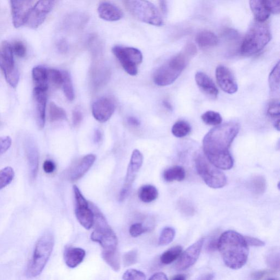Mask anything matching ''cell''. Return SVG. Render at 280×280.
Segmentation results:
<instances>
[{
	"label": "cell",
	"mask_w": 280,
	"mask_h": 280,
	"mask_svg": "<svg viewBox=\"0 0 280 280\" xmlns=\"http://www.w3.org/2000/svg\"><path fill=\"white\" fill-rule=\"evenodd\" d=\"M240 130V124L230 122L211 129L203 139V150L206 158L222 170H230L234 160L230 152L231 145Z\"/></svg>",
	"instance_id": "1"
},
{
	"label": "cell",
	"mask_w": 280,
	"mask_h": 280,
	"mask_svg": "<svg viewBox=\"0 0 280 280\" xmlns=\"http://www.w3.org/2000/svg\"><path fill=\"white\" fill-rule=\"evenodd\" d=\"M217 249L228 267L237 270L246 263L248 245L245 237L237 232L228 231L220 236Z\"/></svg>",
	"instance_id": "2"
},
{
	"label": "cell",
	"mask_w": 280,
	"mask_h": 280,
	"mask_svg": "<svg viewBox=\"0 0 280 280\" xmlns=\"http://www.w3.org/2000/svg\"><path fill=\"white\" fill-rule=\"evenodd\" d=\"M197 53V49L194 44L188 43L181 53L174 56L156 70L153 76L154 82L161 87L173 84Z\"/></svg>",
	"instance_id": "3"
},
{
	"label": "cell",
	"mask_w": 280,
	"mask_h": 280,
	"mask_svg": "<svg viewBox=\"0 0 280 280\" xmlns=\"http://www.w3.org/2000/svg\"><path fill=\"white\" fill-rule=\"evenodd\" d=\"M271 39L268 25L265 22L255 21L249 27L240 47V53L245 56L253 55L266 46Z\"/></svg>",
	"instance_id": "4"
},
{
	"label": "cell",
	"mask_w": 280,
	"mask_h": 280,
	"mask_svg": "<svg viewBox=\"0 0 280 280\" xmlns=\"http://www.w3.org/2000/svg\"><path fill=\"white\" fill-rule=\"evenodd\" d=\"M54 246V238L50 232L44 233L35 245L32 259L29 263L26 274L28 277L40 275L52 253Z\"/></svg>",
	"instance_id": "5"
},
{
	"label": "cell",
	"mask_w": 280,
	"mask_h": 280,
	"mask_svg": "<svg viewBox=\"0 0 280 280\" xmlns=\"http://www.w3.org/2000/svg\"><path fill=\"white\" fill-rule=\"evenodd\" d=\"M124 4L138 20L154 26L163 25V19L157 7L148 0H124Z\"/></svg>",
	"instance_id": "6"
},
{
	"label": "cell",
	"mask_w": 280,
	"mask_h": 280,
	"mask_svg": "<svg viewBox=\"0 0 280 280\" xmlns=\"http://www.w3.org/2000/svg\"><path fill=\"white\" fill-rule=\"evenodd\" d=\"M195 164L198 174L209 187L217 189L226 185L225 174L201 154L195 156Z\"/></svg>",
	"instance_id": "7"
},
{
	"label": "cell",
	"mask_w": 280,
	"mask_h": 280,
	"mask_svg": "<svg viewBox=\"0 0 280 280\" xmlns=\"http://www.w3.org/2000/svg\"><path fill=\"white\" fill-rule=\"evenodd\" d=\"M94 213L95 230L91 235V239L97 242L103 250L116 249L118 245L117 236L108 225L102 213L95 209Z\"/></svg>",
	"instance_id": "8"
},
{
	"label": "cell",
	"mask_w": 280,
	"mask_h": 280,
	"mask_svg": "<svg viewBox=\"0 0 280 280\" xmlns=\"http://www.w3.org/2000/svg\"><path fill=\"white\" fill-rule=\"evenodd\" d=\"M113 52L128 74L131 76L137 75V66L143 60L141 51L134 47L116 46L113 48Z\"/></svg>",
	"instance_id": "9"
},
{
	"label": "cell",
	"mask_w": 280,
	"mask_h": 280,
	"mask_svg": "<svg viewBox=\"0 0 280 280\" xmlns=\"http://www.w3.org/2000/svg\"><path fill=\"white\" fill-rule=\"evenodd\" d=\"M0 69L4 73L7 82L16 88L19 80V73L14 64L12 45L5 41L0 47Z\"/></svg>",
	"instance_id": "10"
},
{
	"label": "cell",
	"mask_w": 280,
	"mask_h": 280,
	"mask_svg": "<svg viewBox=\"0 0 280 280\" xmlns=\"http://www.w3.org/2000/svg\"><path fill=\"white\" fill-rule=\"evenodd\" d=\"M76 200L75 214L79 223L89 230L94 224V213L90 208V204L86 200L77 186H73Z\"/></svg>",
	"instance_id": "11"
},
{
	"label": "cell",
	"mask_w": 280,
	"mask_h": 280,
	"mask_svg": "<svg viewBox=\"0 0 280 280\" xmlns=\"http://www.w3.org/2000/svg\"><path fill=\"white\" fill-rule=\"evenodd\" d=\"M143 163V156L138 150L132 152L130 163L127 169L126 178L120 193V201L122 202L127 198L130 192L137 173Z\"/></svg>",
	"instance_id": "12"
},
{
	"label": "cell",
	"mask_w": 280,
	"mask_h": 280,
	"mask_svg": "<svg viewBox=\"0 0 280 280\" xmlns=\"http://www.w3.org/2000/svg\"><path fill=\"white\" fill-rule=\"evenodd\" d=\"M55 0H39L29 13L26 24L32 29L38 28L53 10Z\"/></svg>",
	"instance_id": "13"
},
{
	"label": "cell",
	"mask_w": 280,
	"mask_h": 280,
	"mask_svg": "<svg viewBox=\"0 0 280 280\" xmlns=\"http://www.w3.org/2000/svg\"><path fill=\"white\" fill-rule=\"evenodd\" d=\"M12 21L14 27H20L26 23L33 8V0H10Z\"/></svg>",
	"instance_id": "14"
},
{
	"label": "cell",
	"mask_w": 280,
	"mask_h": 280,
	"mask_svg": "<svg viewBox=\"0 0 280 280\" xmlns=\"http://www.w3.org/2000/svg\"><path fill=\"white\" fill-rule=\"evenodd\" d=\"M204 241V238L198 240L180 255V259L176 264L177 270H185L193 266L200 256Z\"/></svg>",
	"instance_id": "15"
},
{
	"label": "cell",
	"mask_w": 280,
	"mask_h": 280,
	"mask_svg": "<svg viewBox=\"0 0 280 280\" xmlns=\"http://www.w3.org/2000/svg\"><path fill=\"white\" fill-rule=\"evenodd\" d=\"M216 77L221 90L228 94H234L238 86L231 71L223 65H219L216 70Z\"/></svg>",
	"instance_id": "16"
},
{
	"label": "cell",
	"mask_w": 280,
	"mask_h": 280,
	"mask_svg": "<svg viewBox=\"0 0 280 280\" xmlns=\"http://www.w3.org/2000/svg\"><path fill=\"white\" fill-rule=\"evenodd\" d=\"M115 110L113 101L106 98H100L95 102L92 106V113L96 120L104 123L112 117Z\"/></svg>",
	"instance_id": "17"
},
{
	"label": "cell",
	"mask_w": 280,
	"mask_h": 280,
	"mask_svg": "<svg viewBox=\"0 0 280 280\" xmlns=\"http://www.w3.org/2000/svg\"><path fill=\"white\" fill-rule=\"evenodd\" d=\"M25 150L28 162L29 176L32 182H34L38 176L39 166V154L38 148L31 137L26 139Z\"/></svg>",
	"instance_id": "18"
},
{
	"label": "cell",
	"mask_w": 280,
	"mask_h": 280,
	"mask_svg": "<svg viewBox=\"0 0 280 280\" xmlns=\"http://www.w3.org/2000/svg\"><path fill=\"white\" fill-rule=\"evenodd\" d=\"M33 95L35 104L36 122L39 128L42 129L45 127L46 122L47 91L35 88Z\"/></svg>",
	"instance_id": "19"
},
{
	"label": "cell",
	"mask_w": 280,
	"mask_h": 280,
	"mask_svg": "<svg viewBox=\"0 0 280 280\" xmlns=\"http://www.w3.org/2000/svg\"><path fill=\"white\" fill-rule=\"evenodd\" d=\"M98 12L100 18L108 21H117L124 16L122 11L116 5L107 2L100 3Z\"/></svg>",
	"instance_id": "20"
},
{
	"label": "cell",
	"mask_w": 280,
	"mask_h": 280,
	"mask_svg": "<svg viewBox=\"0 0 280 280\" xmlns=\"http://www.w3.org/2000/svg\"><path fill=\"white\" fill-rule=\"evenodd\" d=\"M197 85L201 91L212 99L218 97V90L213 80L205 73L198 72L195 75Z\"/></svg>",
	"instance_id": "21"
},
{
	"label": "cell",
	"mask_w": 280,
	"mask_h": 280,
	"mask_svg": "<svg viewBox=\"0 0 280 280\" xmlns=\"http://www.w3.org/2000/svg\"><path fill=\"white\" fill-rule=\"evenodd\" d=\"M96 157L94 154H88L81 160L78 164L73 169L70 180L72 182L76 181L82 177L90 170L94 163Z\"/></svg>",
	"instance_id": "22"
},
{
	"label": "cell",
	"mask_w": 280,
	"mask_h": 280,
	"mask_svg": "<svg viewBox=\"0 0 280 280\" xmlns=\"http://www.w3.org/2000/svg\"><path fill=\"white\" fill-rule=\"evenodd\" d=\"M85 256L86 252L83 249L69 247L65 250L64 261L68 267L75 268L83 262Z\"/></svg>",
	"instance_id": "23"
},
{
	"label": "cell",
	"mask_w": 280,
	"mask_h": 280,
	"mask_svg": "<svg viewBox=\"0 0 280 280\" xmlns=\"http://www.w3.org/2000/svg\"><path fill=\"white\" fill-rule=\"evenodd\" d=\"M33 78L35 88L47 91L48 79L47 69L42 66H36L33 70Z\"/></svg>",
	"instance_id": "24"
},
{
	"label": "cell",
	"mask_w": 280,
	"mask_h": 280,
	"mask_svg": "<svg viewBox=\"0 0 280 280\" xmlns=\"http://www.w3.org/2000/svg\"><path fill=\"white\" fill-rule=\"evenodd\" d=\"M195 40L198 45L202 48L215 46L218 43L217 36L214 33L207 31L199 33Z\"/></svg>",
	"instance_id": "25"
},
{
	"label": "cell",
	"mask_w": 280,
	"mask_h": 280,
	"mask_svg": "<svg viewBox=\"0 0 280 280\" xmlns=\"http://www.w3.org/2000/svg\"><path fill=\"white\" fill-rule=\"evenodd\" d=\"M103 260L114 271L118 272L121 269L120 257L117 249L103 250L102 253Z\"/></svg>",
	"instance_id": "26"
},
{
	"label": "cell",
	"mask_w": 280,
	"mask_h": 280,
	"mask_svg": "<svg viewBox=\"0 0 280 280\" xmlns=\"http://www.w3.org/2000/svg\"><path fill=\"white\" fill-rule=\"evenodd\" d=\"M249 6L256 21L265 22L270 17V13L265 9L260 0H249Z\"/></svg>",
	"instance_id": "27"
},
{
	"label": "cell",
	"mask_w": 280,
	"mask_h": 280,
	"mask_svg": "<svg viewBox=\"0 0 280 280\" xmlns=\"http://www.w3.org/2000/svg\"><path fill=\"white\" fill-rule=\"evenodd\" d=\"M164 179L166 182L182 181L185 179V169L180 166H175L169 168L163 174Z\"/></svg>",
	"instance_id": "28"
},
{
	"label": "cell",
	"mask_w": 280,
	"mask_h": 280,
	"mask_svg": "<svg viewBox=\"0 0 280 280\" xmlns=\"http://www.w3.org/2000/svg\"><path fill=\"white\" fill-rule=\"evenodd\" d=\"M267 183L264 177L259 175L254 177L249 183V187L256 195H262L267 189Z\"/></svg>",
	"instance_id": "29"
},
{
	"label": "cell",
	"mask_w": 280,
	"mask_h": 280,
	"mask_svg": "<svg viewBox=\"0 0 280 280\" xmlns=\"http://www.w3.org/2000/svg\"><path fill=\"white\" fill-rule=\"evenodd\" d=\"M138 197L142 202L149 203L156 200L158 197V191L153 186H144L139 189Z\"/></svg>",
	"instance_id": "30"
},
{
	"label": "cell",
	"mask_w": 280,
	"mask_h": 280,
	"mask_svg": "<svg viewBox=\"0 0 280 280\" xmlns=\"http://www.w3.org/2000/svg\"><path fill=\"white\" fill-rule=\"evenodd\" d=\"M181 246H177L168 249L160 257V261L164 264H170L178 259L182 253Z\"/></svg>",
	"instance_id": "31"
},
{
	"label": "cell",
	"mask_w": 280,
	"mask_h": 280,
	"mask_svg": "<svg viewBox=\"0 0 280 280\" xmlns=\"http://www.w3.org/2000/svg\"><path fill=\"white\" fill-rule=\"evenodd\" d=\"M279 101L274 100L271 101L268 105V115L273 120L274 125L276 129L279 130Z\"/></svg>",
	"instance_id": "32"
},
{
	"label": "cell",
	"mask_w": 280,
	"mask_h": 280,
	"mask_svg": "<svg viewBox=\"0 0 280 280\" xmlns=\"http://www.w3.org/2000/svg\"><path fill=\"white\" fill-rule=\"evenodd\" d=\"M191 131V127L188 123L185 121H179L176 122L172 128L173 134L179 138L188 135Z\"/></svg>",
	"instance_id": "33"
},
{
	"label": "cell",
	"mask_w": 280,
	"mask_h": 280,
	"mask_svg": "<svg viewBox=\"0 0 280 280\" xmlns=\"http://www.w3.org/2000/svg\"><path fill=\"white\" fill-rule=\"evenodd\" d=\"M269 87L272 94L279 93V62L276 65L269 76Z\"/></svg>",
	"instance_id": "34"
},
{
	"label": "cell",
	"mask_w": 280,
	"mask_h": 280,
	"mask_svg": "<svg viewBox=\"0 0 280 280\" xmlns=\"http://www.w3.org/2000/svg\"><path fill=\"white\" fill-rule=\"evenodd\" d=\"M49 118L51 122L66 119L65 110L59 107L54 102H50L49 106Z\"/></svg>",
	"instance_id": "35"
},
{
	"label": "cell",
	"mask_w": 280,
	"mask_h": 280,
	"mask_svg": "<svg viewBox=\"0 0 280 280\" xmlns=\"http://www.w3.org/2000/svg\"><path fill=\"white\" fill-rule=\"evenodd\" d=\"M63 90L66 97L70 101L75 98V93L73 90L72 82L70 73L68 71H63Z\"/></svg>",
	"instance_id": "36"
},
{
	"label": "cell",
	"mask_w": 280,
	"mask_h": 280,
	"mask_svg": "<svg viewBox=\"0 0 280 280\" xmlns=\"http://www.w3.org/2000/svg\"><path fill=\"white\" fill-rule=\"evenodd\" d=\"M265 260L268 266L275 270L279 269V250L275 247L269 250L265 257Z\"/></svg>",
	"instance_id": "37"
},
{
	"label": "cell",
	"mask_w": 280,
	"mask_h": 280,
	"mask_svg": "<svg viewBox=\"0 0 280 280\" xmlns=\"http://www.w3.org/2000/svg\"><path fill=\"white\" fill-rule=\"evenodd\" d=\"M14 172L12 167H6L0 171V190L5 188L12 182Z\"/></svg>",
	"instance_id": "38"
},
{
	"label": "cell",
	"mask_w": 280,
	"mask_h": 280,
	"mask_svg": "<svg viewBox=\"0 0 280 280\" xmlns=\"http://www.w3.org/2000/svg\"><path fill=\"white\" fill-rule=\"evenodd\" d=\"M179 210L183 215L191 216L194 215L195 209L192 203L186 198H182L178 202Z\"/></svg>",
	"instance_id": "39"
},
{
	"label": "cell",
	"mask_w": 280,
	"mask_h": 280,
	"mask_svg": "<svg viewBox=\"0 0 280 280\" xmlns=\"http://www.w3.org/2000/svg\"><path fill=\"white\" fill-rule=\"evenodd\" d=\"M203 121L206 124L209 125H218L222 122V118L220 115L213 110H209V111L205 113L202 116Z\"/></svg>",
	"instance_id": "40"
},
{
	"label": "cell",
	"mask_w": 280,
	"mask_h": 280,
	"mask_svg": "<svg viewBox=\"0 0 280 280\" xmlns=\"http://www.w3.org/2000/svg\"><path fill=\"white\" fill-rule=\"evenodd\" d=\"M175 231L172 227H166L162 231L159 239V245L165 246L173 241L175 237Z\"/></svg>",
	"instance_id": "41"
},
{
	"label": "cell",
	"mask_w": 280,
	"mask_h": 280,
	"mask_svg": "<svg viewBox=\"0 0 280 280\" xmlns=\"http://www.w3.org/2000/svg\"><path fill=\"white\" fill-rule=\"evenodd\" d=\"M48 79L50 82L56 87H60L63 85V73L54 69H47Z\"/></svg>",
	"instance_id": "42"
},
{
	"label": "cell",
	"mask_w": 280,
	"mask_h": 280,
	"mask_svg": "<svg viewBox=\"0 0 280 280\" xmlns=\"http://www.w3.org/2000/svg\"><path fill=\"white\" fill-rule=\"evenodd\" d=\"M265 9L270 14H279L280 12V0H260Z\"/></svg>",
	"instance_id": "43"
},
{
	"label": "cell",
	"mask_w": 280,
	"mask_h": 280,
	"mask_svg": "<svg viewBox=\"0 0 280 280\" xmlns=\"http://www.w3.org/2000/svg\"><path fill=\"white\" fill-rule=\"evenodd\" d=\"M138 260L137 250L132 249L124 254L123 261L125 267H129L136 264Z\"/></svg>",
	"instance_id": "44"
},
{
	"label": "cell",
	"mask_w": 280,
	"mask_h": 280,
	"mask_svg": "<svg viewBox=\"0 0 280 280\" xmlns=\"http://www.w3.org/2000/svg\"><path fill=\"white\" fill-rule=\"evenodd\" d=\"M146 278V275L143 272L132 269L125 271L123 275L124 279L145 280Z\"/></svg>",
	"instance_id": "45"
},
{
	"label": "cell",
	"mask_w": 280,
	"mask_h": 280,
	"mask_svg": "<svg viewBox=\"0 0 280 280\" xmlns=\"http://www.w3.org/2000/svg\"><path fill=\"white\" fill-rule=\"evenodd\" d=\"M13 53L19 57L23 58L26 54V48L24 44L21 41H16L12 45Z\"/></svg>",
	"instance_id": "46"
},
{
	"label": "cell",
	"mask_w": 280,
	"mask_h": 280,
	"mask_svg": "<svg viewBox=\"0 0 280 280\" xmlns=\"http://www.w3.org/2000/svg\"><path fill=\"white\" fill-rule=\"evenodd\" d=\"M148 231V228L145 227L142 223L132 225L129 230L132 237L136 238Z\"/></svg>",
	"instance_id": "47"
},
{
	"label": "cell",
	"mask_w": 280,
	"mask_h": 280,
	"mask_svg": "<svg viewBox=\"0 0 280 280\" xmlns=\"http://www.w3.org/2000/svg\"><path fill=\"white\" fill-rule=\"evenodd\" d=\"M12 145V139L10 136L0 137V156L8 151Z\"/></svg>",
	"instance_id": "48"
},
{
	"label": "cell",
	"mask_w": 280,
	"mask_h": 280,
	"mask_svg": "<svg viewBox=\"0 0 280 280\" xmlns=\"http://www.w3.org/2000/svg\"><path fill=\"white\" fill-rule=\"evenodd\" d=\"M245 238L248 246L263 247L265 245V243L264 241L257 238L250 237H245Z\"/></svg>",
	"instance_id": "49"
},
{
	"label": "cell",
	"mask_w": 280,
	"mask_h": 280,
	"mask_svg": "<svg viewBox=\"0 0 280 280\" xmlns=\"http://www.w3.org/2000/svg\"><path fill=\"white\" fill-rule=\"evenodd\" d=\"M275 271L263 270L255 272L253 274L252 277L254 279H260L263 278L265 276H270L275 274Z\"/></svg>",
	"instance_id": "50"
},
{
	"label": "cell",
	"mask_w": 280,
	"mask_h": 280,
	"mask_svg": "<svg viewBox=\"0 0 280 280\" xmlns=\"http://www.w3.org/2000/svg\"><path fill=\"white\" fill-rule=\"evenodd\" d=\"M55 165L52 161L47 160L44 162L43 165V171L47 174L53 173L55 170Z\"/></svg>",
	"instance_id": "51"
},
{
	"label": "cell",
	"mask_w": 280,
	"mask_h": 280,
	"mask_svg": "<svg viewBox=\"0 0 280 280\" xmlns=\"http://www.w3.org/2000/svg\"><path fill=\"white\" fill-rule=\"evenodd\" d=\"M83 120V115L79 110H75L73 112L72 114V121L73 125L77 126L79 125Z\"/></svg>",
	"instance_id": "52"
},
{
	"label": "cell",
	"mask_w": 280,
	"mask_h": 280,
	"mask_svg": "<svg viewBox=\"0 0 280 280\" xmlns=\"http://www.w3.org/2000/svg\"><path fill=\"white\" fill-rule=\"evenodd\" d=\"M218 239L213 238L208 245V249L210 252L215 251L217 249Z\"/></svg>",
	"instance_id": "53"
},
{
	"label": "cell",
	"mask_w": 280,
	"mask_h": 280,
	"mask_svg": "<svg viewBox=\"0 0 280 280\" xmlns=\"http://www.w3.org/2000/svg\"><path fill=\"white\" fill-rule=\"evenodd\" d=\"M127 121L130 125L133 127H138L140 125V121L135 117H128Z\"/></svg>",
	"instance_id": "54"
},
{
	"label": "cell",
	"mask_w": 280,
	"mask_h": 280,
	"mask_svg": "<svg viewBox=\"0 0 280 280\" xmlns=\"http://www.w3.org/2000/svg\"><path fill=\"white\" fill-rule=\"evenodd\" d=\"M150 279L165 280L167 279V277L163 272H158L151 277Z\"/></svg>",
	"instance_id": "55"
},
{
	"label": "cell",
	"mask_w": 280,
	"mask_h": 280,
	"mask_svg": "<svg viewBox=\"0 0 280 280\" xmlns=\"http://www.w3.org/2000/svg\"><path fill=\"white\" fill-rule=\"evenodd\" d=\"M58 48L62 52H65V51L68 50L67 43L64 40L60 41L58 43Z\"/></svg>",
	"instance_id": "56"
},
{
	"label": "cell",
	"mask_w": 280,
	"mask_h": 280,
	"mask_svg": "<svg viewBox=\"0 0 280 280\" xmlns=\"http://www.w3.org/2000/svg\"><path fill=\"white\" fill-rule=\"evenodd\" d=\"M102 139V133L100 130H96L94 134V142L99 143Z\"/></svg>",
	"instance_id": "57"
},
{
	"label": "cell",
	"mask_w": 280,
	"mask_h": 280,
	"mask_svg": "<svg viewBox=\"0 0 280 280\" xmlns=\"http://www.w3.org/2000/svg\"><path fill=\"white\" fill-rule=\"evenodd\" d=\"M174 280H184L186 279V276L185 275H178L175 276L173 278Z\"/></svg>",
	"instance_id": "58"
},
{
	"label": "cell",
	"mask_w": 280,
	"mask_h": 280,
	"mask_svg": "<svg viewBox=\"0 0 280 280\" xmlns=\"http://www.w3.org/2000/svg\"><path fill=\"white\" fill-rule=\"evenodd\" d=\"M161 10L165 12L166 11V4L165 0H160Z\"/></svg>",
	"instance_id": "59"
},
{
	"label": "cell",
	"mask_w": 280,
	"mask_h": 280,
	"mask_svg": "<svg viewBox=\"0 0 280 280\" xmlns=\"http://www.w3.org/2000/svg\"><path fill=\"white\" fill-rule=\"evenodd\" d=\"M164 105L165 107H166V108H167L169 109H171L172 108V107H171V105H170V104H169V103H168L166 101L164 102Z\"/></svg>",
	"instance_id": "60"
}]
</instances>
